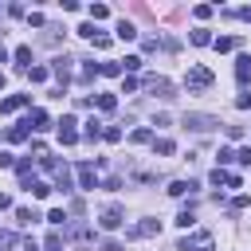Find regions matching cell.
Here are the masks:
<instances>
[{
	"label": "cell",
	"mask_w": 251,
	"mask_h": 251,
	"mask_svg": "<svg viewBox=\"0 0 251 251\" xmlns=\"http://www.w3.org/2000/svg\"><path fill=\"white\" fill-rule=\"evenodd\" d=\"M102 137H106V141H122V129H118V126H106Z\"/></svg>",
	"instance_id": "e575fe53"
},
{
	"label": "cell",
	"mask_w": 251,
	"mask_h": 251,
	"mask_svg": "<svg viewBox=\"0 0 251 251\" xmlns=\"http://www.w3.org/2000/svg\"><path fill=\"white\" fill-rule=\"evenodd\" d=\"M118 39H137V27H133L129 20H122V24H118Z\"/></svg>",
	"instance_id": "603a6c76"
},
{
	"label": "cell",
	"mask_w": 251,
	"mask_h": 251,
	"mask_svg": "<svg viewBox=\"0 0 251 251\" xmlns=\"http://www.w3.org/2000/svg\"><path fill=\"white\" fill-rule=\"evenodd\" d=\"M47 224H51V227H67V212H63V208H51V212H47Z\"/></svg>",
	"instance_id": "7402d4cb"
},
{
	"label": "cell",
	"mask_w": 251,
	"mask_h": 251,
	"mask_svg": "<svg viewBox=\"0 0 251 251\" xmlns=\"http://www.w3.org/2000/svg\"><path fill=\"white\" fill-rule=\"evenodd\" d=\"M102 251H122V243H118V239H106V243H102Z\"/></svg>",
	"instance_id": "60d3db41"
},
{
	"label": "cell",
	"mask_w": 251,
	"mask_h": 251,
	"mask_svg": "<svg viewBox=\"0 0 251 251\" xmlns=\"http://www.w3.org/2000/svg\"><path fill=\"white\" fill-rule=\"evenodd\" d=\"M173 224H176V227H192V224H196V216H192V208H184V212H180V216H176Z\"/></svg>",
	"instance_id": "4316f807"
},
{
	"label": "cell",
	"mask_w": 251,
	"mask_h": 251,
	"mask_svg": "<svg viewBox=\"0 0 251 251\" xmlns=\"http://www.w3.org/2000/svg\"><path fill=\"white\" fill-rule=\"evenodd\" d=\"M188 43H192V47H208V43H212L208 27H196V31H188Z\"/></svg>",
	"instance_id": "9a60e30c"
},
{
	"label": "cell",
	"mask_w": 251,
	"mask_h": 251,
	"mask_svg": "<svg viewBox=\"0 0 251 251\" xmlns=\"http://www.w3.org/2000/svg\"><path fill=\"white\" fill-rule=\"evenodd\" d=\"M82 137H86V141H98V137H102V122H98V118H90V122H86V129H82Z\"/></svg>",
	"instance_id": "d6986e66"
},
{
	"label": "cell",
	"mask_w": 251,
	"mask_h": 251,
	"mask_svg": "<svg viewBox=\"0 0 251 251\" xmlns=\"http://www.w3.org/2000/svg\"><path fill=\"white\" fill-rule=\"evenodd\" d=\"M16 176L24 180V188H31V157H24V161H16Z\"/></svg>",
	"instance_id": "5bb4252c"
},
{
	"label": "cell",
	"mask_w": 251,
	"mask_h": 251,
	"mask_svg": "<svg viewBox=\"0 0 251 251\" xmlns=\"http://www.w3.org/2000/svg\"><path fill=\"white\" fill-rule=\"evenodd\" d=\"M184 192H196V180H173L169 184V196H184Z\"/></svg>",
	"instance_id": "e0dca14e"
},
{
	"label": "cell",
	"mask_w": 251,
	"mask_h": 251,
	"mask_svg": "<svg viewBox=\"0 0 251 251\" xmlns=\"http://www.w3.org/2000/svg\"><path fill=\"white\" fill-rule=\"evenodd\" d=\"M24 106H31V94H12V98L0 102V114H16V110H24Z\"/></svg>",
	"instance_id": "9c48e42d"
},
{
	"label": "cell",
	"mask_w": 251,
	"mask_h": 251,
	"mask_svg": "<svg viewBox=\"0 0 251 251\" xmlns=\"http://www.w3.org/2000/svg\"><path fill=\"white\" fill-rule=\"evenodd\" d=\"M145 90H153V94H161V98H169V90H173V82H169V78H161V75H145Z\"/></svg>",
	"instance_id": "ba28073f"
},
{
	"label": "cell",
	"mask_w": 251,
	"mask_h": 251,
	"mask_svg": "<svg viewBox=\"0 0 251 251\" xmlns=\"http://www.w3.org/2000/svg\"><path fill=\"white\" fill-rule=\"evenodd\" d=\"M16 63L27 71V63H31V47H16Z\"/></svg>",
	"instance_id": "83f0119b"
},
{
	"label": "cell",
	"mask_w": 251,
	"mask_h": 251,
	"mask_svg": "<svg viewBox=\"0 0 251 251\" xmlns=\"http://www.w3.org/2000/svg\"><path fill=\"white\" fill-rule=\"evenodd\" d=\"M71 63H75V59H67V55H55V59H51V75H55L59 82H67V78H71Z\"/></svg>",
	"instance_id": "52a82bcc"
},
{
	"label": "cell",
	"mask_w": 251,
	"mask_h": 251,
	"mask_svg": "<svg viewBox=\"0 0 251 251\" xmlns=\"http://www.w3.org/2000/svg\"><path fill=\"white\" fill-rule=\"evenodd\" d=\"M4 208H12V196H8V192H0V212H4Z\"/></svg>",
	"instance_id": "b9f144b4"
},
{
	"label": "cell",
	"mask_w": 251,
	"mask_h": 251,
	"mask_svg": "<svg viewBox=\"0 0 251 251\" xmlns=\"http://www.w3.org/2000/svg\"><path fill=\"white\" fill-rule=\"evenodd\" d=\"M212 12H216V8H212V4H196V8H192V16H196V20H208V16H212Z\"/></svg>",
	"instance_id": "1f68e13d"
},
{
	"label": "cell",
	"mask_w": 251,
	"mask_h": 251,
	"mask_svg": "<svg viewBox=\"0 0 251 251\" xmlns=\"http://www.w3.org/2000/svg\"><path fill=\"white\" fill-rule=\"evenodd\" d=\"M94 102H98V110H102V114H114V110H118V98H114V94H98Z\"/></svg>",
	"instance_id": "ac0fdd59"
},
{
	"label": "cell",
	"mask_w": 251,
	"mask_h": 251,
	"mask_svg": "<svg viewBox=\"0 0 251 251\" xmlns=\"http://www.w3.org/2000/svg\"><path fill=\"white\" fill-rule=\"evenodd\" d=\"M90 235H94V231H90L86 224H71V227L63 231V239H71V243H78V247H86V243H90Z\"/></svg>",
	"instance_id": "5b68a950"
},
{
	"label": "cell",
	"mask_w": 251,
	"mask_h": 251,
	"mask_svg": "<svg viewBox=\"0 0 251 251\" xmlns=\"http://www.w3.org/2000/svg\"><path fill=\"white\" fill-rule=\"evenodd\" d=\"M4 59H8V51H4V47H0V63H4Z\"/></svg>",
	"instance_id": "7bdbcfd3"
},
{
	"label": "cell",
	"mask_w": 251,
	"mask_h": 251,
	"mask_svg": "<svg viewBox=\"0 0 251 251\" xmlns=\"http://www.w3.org/2000/svg\"><path fill=\"white\" fill-rule=\"evenodd\" d=\"M122 220H126V212H122V204H106V208H102V216H98V224H102L106 231H114V227H122Z\"/></svg>",
	"instance_id": "3957f363"
},
{
	"label": "cell",
	"mask_w": 251,
	"mask_h": 251,
	"mask_svg": "<svg viewBox=\"0 0 251 251\" xmlns=\"http://www.w3.org/2000/svg\"><path fill=\"white\" fill-rule=\"evenodd\" d=\"M24 137H27V122H20V126L8 129V141H24Z\"/></svg>",
	"instance_id": "484cf974"
},
{
	"label": "cell",
	"mask_w": 251,
	"mask_h": 251,
	"mask_svg": "<svg viewBox=\"0 0 251 251\" xmlns=\"http://www.w3.org/2000/svg\"><path fill=\"white\" fill-rule=\"evenodd\" d=\"M59 141H63V145H75V141H78V133H75V118H63V122H59Z\"/></svg>",
	"instance_id": "30bf717a"
},
{
	"label": "cell",
	"mask_w": 251,
	"mask_h": 251,
	"mask_svg": "<svg viewBox=\"0 0 251 251\" xmlns=\"http://www.w3.org/2000/svg\"><path fill=\"white\" fill-rule=\"evenodd\" d=\"M184 86H188V90H208V86H212V71H208V67H188Z\"/></svg>",
	"instance_id": "7a4b0ae2"
},
{
	"label": "cell",
	"mask_w": 251,
	"mask_h": 251,
	"mask_svg": "<svg viewBox=\"0 0 251 251\" xmlns=\"http://www.w3.org/2000/svg\"><path fill=\"white\" fill-rule=\"evenodd\" d=\"M47 126H51L47 110H31V114H27V129H47Z\"/></svg>",
	"instance_id": "4fadbf2b"
},
{
	"label": "cell",
	"mask_w": 251,
	"mask_h": 251,
	"mask_svg": "<svg viewBox=\"0 0 251 251\" xmlns=\"http://www.w3.org/2000/svg\"><path fill=\"white\" fill-rule=\"evenodd\" d=\"M98 75H106V78H118V75H126V71H122V63H98Z\"/></svg>",
	"instance_id": "44dd1931"
},
{
	"label": "cell",
	"mask_w": 251,
	"mask_h": 251,
	"mask_svg": "<svg viewBox=\"0 0 251 251\" xmlns=\"http://www.w3.org/2000/svg\"><path fill=\"white\" fill-rule=\"evenodd\" d=\"M98 75V63H82V82H90Z\"/></svg>",
	"instance_id": "836d02e7"
},
{
	"label": "cell",
	"mask_w": 251,
	"mask_h": 251,
	"mask_svg": "<svg viewBox=\"0 0 251 251\" xmlns=\"http://www.w3.org/2000/svg\"><path fill=\"white\" fill-rule=\"evenodd\" d=\"M31 220H35V212H31V208H16V224H24V227H27Z\"/></svg>",
	"instance_id": "f546056e"
},
{
	"label": "cell",
	"mask_w": 251,
	"mask_h": 251,
	"mask_svg": "<svg viewBox=\"0 0 251 251\" xmlns=\"http://www.w3.org/2000/svg\"><path fill=\"white\" fill-rule=\"evenodd\" d=\"M47 75H51L47 67H27V78H31V82H47Z\"/></svg>",
	"instance_id": "d4e9b609"
},
{
	"label": "cell",
	"mask_w": 251,
	"mask_h": 251,
	"mask_svg": "<svg viewBox=\"0 0 251 251\" xmlns=\"http://www.w3.org/2000/svg\"><path fill=\"white\" fill-rule=\"evenodd\" d=\"M129 141H133V145H145V141H153V133H149V129H133Z\"/></svg>",
	"instance_id": "f1b7e54d"
},
{
	"label": "cell",
	"mask_w": 251,
	"mask_h": 251,
	"mask_svg": "<svg viewBox=\"0 0 251 251\" xmlns=\"http://www.w3.org/2000/svg\"><path fill=\"white\" fill-rule=\"evenodd\" d=\"M184 126H192V129H212V126H220L216 118H208V114H188L184 118Z\"/></svg>",
	"instance_id": "8fae6325"
},
{
	"label": "cell",
	"mask_w": 251,
	"mask_h": 251,
	"mask_svg": "<svg viewBox=\"0 0 251 251\" xmlns=\"http://www.w3.org/2000/svg\"><path fill=\"white\" fill-rule=\"evenodd\" d=\"M94 47H98V51H106V47H110V35H106V31H98V35H94Z\"/></svg>",
	"instance_id": "d590c367"
},
{
	"label": "cell",
	"mask_w": 251,
	"mask_h": 251,
	"mask_svg": "<svg viewBox=\"0 0 251 251\" xmlns=\"http://www.w3.org/2000/svg\"><path fill=\"white\" fill-rule=\"evenodd\" d=\"M106 16H110L106 4H90V20H106Z\"/></svg>",
	"instance_id": "4dcf8cb0"
},
{
	"label": "cell",
	"mask_w": 251,
	"mask_h": 251,
	"mask_svg": "<svg viewBox=\"0 0 251 251\" xmlns=\"http://www.w3.org/2000/svg\"><path fill=\"white\" fill-rule=\"evenodd\" d=\"M212 247H216L212 231H192V235L180 239V251H212Z\"/></svg>",
	"instance_id": "6da1fadb"
},
{
	"label": "cell",
	"mask_w": 251,
	"mask_h": 251,
	"mask_svg": "<svg viewBox=\"0 0 251 251\" xmlns=\"http://www.w3.org/2000/svg\"><path fill=\"white\" fill-rule=\"evenodd\" d=\"M0 235H4V231H0Z\"/></svg>",
	"instance_id": "f6af8a7d"
},
{
	"label": "cell",
	"mask_w": 251,
	"mask_h": 251,
	"mask_svg": "<svg viewBox=\"0 0 251 251\" xmlns=\"http://www.w3.org/2000/svg\"><path fill=\"white\" fill-rule=\"evenodd\" d=\"M235 106H239V110H251V94H247V90H243V94H239V98H235Z\"/></svg>",
	"instance_id": "f35d334b"
},
{
	"label": "cell",
	"mask_w": 251,
	"mask_h": 251,
	"mask_svg": "<svg viewBox=\"0 0 251 251\" xmlns=\"http://www.w3.org/2000/svg\"><path fill=\"white\" fill-rule=\"evenodd\" d=\"M153 153H161V157H169V153H176V145H173V137H153Z\"/></svg>",
	"instance_id": "2e32d148"
},
{
	"label": "cell",
	"mask_w": 251,
	"mask_h": 251,
	"mask_svg": "<svg viewBox=\"0 0 251 251\" xmlns=\"http://www.w3.org/2000/svg\"><path fill=\"white\" fill-rule=\"evenodd\" d=\"M157 231H161V224H157V220H141V224H133L126 235H129V239H149V235H157Z\"/></svg>",
	"instance_id": "277c9868"
},
{
	"label": "cell",
	"mask_w": 251,
	"mask_h": 251,
	"mask_svg": "<svg viewBox=\"0 0 251 251\" xmlns=\"http://www.w3.org/2000/svg\"><path fill=\"white\" fill-rule=\"evenodd\" d=\"M235 161H239V165H251V145H243V149L235 153Z\"/></svg>",
	"instance_id": "8d00e7d4"
},
{
	"label": "cell",
	"mask_w": 251,
	"mask_h": 251,
	"mask_svg": "<svg viewBox=\"0 0 251 251\" xmlns=\"http://www.w3.org/2000/svg\"><path fill=\"white\" fill-rule=\"evenodd\" d=\"M0 169H16V157L12 153H0Z\"/></svg>",
	"instance_id": "ab89813d"
},
{
	"label": "cell",
	"mask_w": 251,
	"mask_h": 251,
	"mask_svg": "<svg viewBox=\"0 0 251 251\" xmlns=\"http://www.w3.org/2000/svg\"><path fill=\"white\" fill-rule=\"evenodd\" d=\"M137 67H141L137 55H126V59H122V71H137Z\"/></svg>",
	"instance_id": "d6a6232c"
},
{
	"label": "cell",
	"mask_w": 251,
	"mask_h": 251,
	"mask_svg": "<svg viewBox=\"0 0 251 251\" xmlns=\"http://www.w3.org/2000/svg\"><path fill=\"white\" fill-rule=\"evenodd\" d=\"M231 161H235V153H231V149H220V169H224V165H231Z\"/></svg>",
	"instance_id": "74e56055"
},
{
	"label": "cell",
	"mask_w": 251,
	"mask_h": 251,
	"mask_svg": "<svg viewBox=\"0 0 251 251\" xmlns=\"http://www.w3.org/2000/svg\"><path fill=\"white\" fill-rule=\"evenodd\" d=\"M235 43H239L235 35H220V39H212V47H216V51H231Z\"/></svg>",
	"instance_id": "cb8c5ba5"
},
{
	"label": "cell",
	"mask_w": 251,
	"mask_h": 251,
	"mask_svg": "<svg viewBox=\"0 0 251 251\" xmlns=\"http://www.w3.org/2000/svg\"><path fill=\"white\" fill-rule=\"evenodd\" d=\"M27 192H31L35 200H47V196H51V184H47V180H31V188H27Z\"/></svg>",
	"instance_id": "ffe728a7"
},
{
	"label": "cell",
	"mask_w": 251,
	"mask_h": 251,
	"mask_svg": "<svg viewBox=\"0 0 251 251\" xmlns=\"http://www.w3.org/2000/svg\"><path fill=\"white\" fill-rule=\"evenodd\" d=\"M0 86H4V75H0Z\"/></svg>",
	"instance_id": "ee69618b"
},
{
	"label": "cell",
	"mask_w": 251,
	"mask_h": 251,
	"mask_svg": "<svg viewBox=\"0 0 251 251\" xmlns=\"http://www.w3.org/2000/svg\"><path fill=\"white\" fill-rule=\"evenodd\" d=\"M235 78H239L243 86L251 82V55H239V59H235Z\"/></svg>",
	"instance_id": "7c38bea8"
},
{
	"label": "cell",
	"mask_w": 251,
	"mask_h": 251,
	"mask_svg": "<svg viewBox=\"0 0 251 251\" xmlns=\"http://www.w3.org/2000/svg\"><path fill=\"white\" fill-rule=\"evenodd\" d=\"M78 188H86V192H94V188H98V176H94V165H90V161H82V165H78Z\"/></svg>",
	"instance_id": "8992f818"
}]
</instances>
